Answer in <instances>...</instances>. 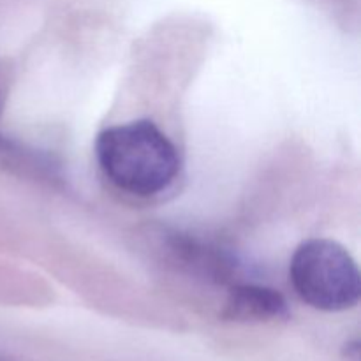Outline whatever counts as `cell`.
I'll return each mask as SVG.
<instances>
[{"instance_id": "1", "label": "cell", "mask_w": 361, "mask_h": 361, "mask_svg": "<svg viewBox=\"0 0 361 361\" xmlns=\"http://www.w3.org/2000/svg\"><path fill=\"white\" fill-rule=\"evenodd\" d=\"M95 157L116 189L137 197L168 190L182 168L175 143L152 120H134L99 133Z\"/></svg>"}, {"instance_id": "2", "label": "cell", "mask_w": 361, "mask_h": 361, "mask_svg": "<svg viewBox=\"0 0 361 361\" xmlns=\"http://www.w3.org/2000/svg\"><path fill=\"white\" fill-rule=\"evenodd\" d=\"M289 277L300 298L323 312H342L360 302L358 264L348 249L334 240L303 242L293 254Z\"/></svg>"}, {"instance_id": "3", "label": "cell", "mask_w": 361, "mask_h": 361, "mask_svg": "<svg viewBox=\"0 0 361 361\" xmlns=\"http://www.w3.org/2000/svg\"><path fill=\"white\" fill-rule=\"evenodd\" d=\"M289 307L279 291L264 286L242 284L231 288L224 317L236 323H268L288 319Z\"/></svg>"}, {"instance_id": "4", "label": "cell", "mask_w": 361, "mask_h": 361, "mask_svg": "<svg viewBox=\"0 0 361 361\" xmlns=\"http://www.w3.org/2000/svg\"><path fill=\"white\" fill-rule=\"evenodd\" d=\"M0 106H2V90H0Z\"/></svg>"}]
</instances>
